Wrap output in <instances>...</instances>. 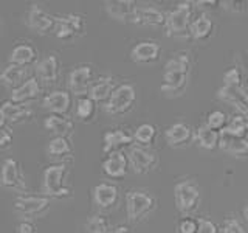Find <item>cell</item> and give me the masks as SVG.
I'll use <instances>...</instances> for the list:
<instances>
[{"label":"cell","mask_w":248,"mask_h":233,"mask_svg":"<svg viewBox=\"0 0 248 233\" xmlns=\"http://www.w3.org/2000/svg\"><path fill=\"white\" fill-rule=\"evenodd\" d=\"M157 199L154 194L143 190H129L126 193V213L132 224L144 221L147 216L155 212Z\"/></svg>","instance_id":"cell-1"},{"label":"cell","mask_w":248,"mask_h":233,"mask_svg":"<svg viewBox=\"0 0 248 233\" xmlns=\"http://www.w3.org/2000/svg\"><path fill=\"white\" fill-rule=\"evenodd\" d=\"M68 174V166L65 163H56V165L46 166L42 176V191L45 196L65 199L72 196V190L65 185V179Z\"/></svg>","instance_id":"cell-2"},{"label":"cell","mask_w":248,"mask_h":233,"mask_svg":"<svg viewBox=\"0 0 248 233\" xmlns=\"http://www.w3.org/2000/svg\"><path fill=\"white\" fill-rule=\"evenodd\" d=\"M194 14V3L192 2H182L178 3L174 10L166 13L165 28L166 36L169 37H180L188 33Z\"/></svg>","instance_id":"cell-3"},{"label":"cell","mask_w":248,"mask_h":233,"mask_svg":"<svg viewBox=\"0 0 248 233\" xmlns=\"http://www.w3.org/2000/svg\"><path fill=\"white\" fill-rule=\"evenodd\" d=\"M137 103V90L132 84H120L104 103V111L110 115H123L134 109Z\"/></svg>","instance_id":"cell-4"},{"label":"cell","mask_w":248,"mask_h":233,"mask_svg":"<svg viewBox=\"0 0 248 233\" xmlns=\"http://www.w3.org/2000/svg\"><path fill=\"white\" fill-rule=\"evenodd\" d=\"M174 199L178 212L189 215L200 205V188L192 181L177 182L174 186Z\"/></svg>","instance_id":"cell-5"},{"label":"cell","mask_w":248,"mask_h":233,"mask_svg":"<svg viewBox=\"0 0 248 233\" xmlns=\"http://www.w3.org/2000/svg\"><path fill=\"white\" fill-rule=\"evenodd\" d=\"M53 33L62 41H72L75 37H81L85 33V19L81 14L68 13L54 17Z\"/></svg>","instance_id":"cell-6"},{"label":"cell","mask_w":248,"mask_h":233,"mask_svg":"<svg viewBox=\"0 0 248 233\" xmlns=\"http://www.w3.org/2000/svg\"><path fill=\"white\" fill-rule=\"evenodd\" d=\"M0 185L10 191H16L20 194L28 193V186L25 183V177L22 174L20 163L16 159L8 157L3 160L2 169H0Z\"/></svg>","instance_id":"cell-7"},{"label":"cell","mask_w":248,"mask_h":233,"mask_svg":"<svg viewBox=\"0 0 248 233\" xmlns=\"http://www.w3.org/2000/svg\"><path fill=\"white\" fill-rule=\"evenodd\" d=\"M129 168H132L135 174H149L158 165V157L151 148L132 145L129 152L126 154Z\"/></svg>","instance_id":"cell-8"},{"label":"cell","mask_w":248,"mask_h":233,"mask_svg":"<svg viewBox=\"0 0 248 233\" xmlns=\"http://www.w3.org/2000/svg\"><path fill=\"white\" fill-rule=\"evenodd\" d=\"M51 199L45 194H20L14 200V208L25 216H37L50 208Z\"/></svg>","instance_id":"cell-9"},{"label":"cell","mask_w":248,"mask_h":233,"mask_svg":"<svg viewBox=\"0 0 248 233\" xmlns=\"http://www.w3.org/2000/svg\"><path fill=\"white\" fill-rule=\"evenodd\" d=\"M27 25L34 31V33L46 36L53 33L54 28V16L46 13L44 8L33 3L27 13Z\"/></svg>","instance_id":"cell-10"},{"label":"cell","mask_w":248,"mask_h":233,"mask_svg":"<svg viewBox=\"0 0 248 233\" xmlns=\"http://www.w3.org/2000/svg\"><path fill=\"white\" fill-rule=\"evenodd\" d=\"M134 145V135L127 128H115L107 131L103 137V151L104 154L118 152L127 146Z\"/></svg>","instance_id":"cell-11"},{"label":"cell","mask_w":248,"mask_h":233,"mask_svg":"<svg viewBox=\"0 0 248 233\" xmlns=\"http://www.w3.org/2000/svg\"><path fill=\"white\" fill-rule=\"evenodd\" d=\"M93 81L95 80H93V70L90 66H79L73 68L68 73V80H67L70 95L75 93L78 97H84L89 92Z\"/></svg>","instance_id":"cell-12"},{"label":"cell","mask_w":248,"mask_h":233,"mask_svg":"<svg viewBox=\"0 0 248 233\" xmlns=\"http://www.w3.org/2000/svg\"><path fill=\"white\" fill-rule=\"evenodd\" d=\"M217 98L223 101L225 104L231 106L236 111V114H240L247 116L248 114V98H247V90L244 89H236V87H228V85H222L217 90Z\"/></svg>","instance_id":"cell-13"},{"label":"cell","mask_w":248,"mask_h":233,"mask_svg":"<svg viewBox=\"0 0 248 233\" xmlns=\"http://www.w3.org/2000/svg\"><path fill=\"white\" fill-rule=\"evenodd\" d=\"M165 19H166V13L158 10V8L137 6L130 22L135 23V25H141V27L160 28V27H165Z\"/></svg>","instance_id":"cell-14"},{"label":"cell","mask_w":248,"mask_h":233,"mask_svg":"<svg viewBox=\"0 0 248 233\" xmlns=\"http://www.w3.org/2000/svg\"><path fill=\"white\" fill-rule=\"evenodd\" d=\"M161 56V47L160 44L154 41H143L132 47L130 59L135 64H154Z\"/></svg>","instance_id":"cell-15"},{"label":"cell","mask_w":248,"mask_h":233,"mask_svg":"<svg viewBox=\"0 0 248 233\" xmlns=\"http://www.w3.org/2000/svg\"><path fill=\"white\" fill-rule=\"evenodd\" d=\"M36 73H37V81L45 85H51L58 83L59 75H61V64L59 58L56 54H48L44 59H41L36 66Z\"/></svg>","instance_id":"cell-16"},{"label":"cell","mask_w":248,"mask_h":233,"mask_svg":"<svg viewBox=\"0 0 248 233\" xmlns=\"http://www.w3.org/2000/svg\"><path fill=\"white\" fill-rule=\"evenodd\" d=\"M42 107L53 115H65L72 107V95L67 90H53L44 97Z\"/></svg>","instance_id":"cell-17"},{"label":"cell","mask_w":248,"mask_h":233,"mask_svg":"<svg viewBox=\"0 0 248 233\" xmlns=\"http://www.w3.org/2000/svg\"><path fill=\"white\" fill-rule=\"evenodd\" d=\"M101 168H103V173L110 179L124 177L129 171V162H127L126 154L123 151L107 154L106 159L103 160Z\"/></svg>","instance_id":"cell-18"},{"label":"cell","mask_w":248,"mask_h":233,"mask_svg":"<svg viewBox=\"0 0 248 233\" xmlns=\"http://www.w3.org/2000/svg\"><path fill=\"white\" fill-rule=\"evenodd\" d=\"M118 199H120V191L113 183L101 182L93 188V200H95L96 207L101 210L113 208L118 204Z\"/></svg>","instance_id":"cell-19"},{"label":"cell","mask_w":248,"mask_h":233,"mask_svg":"<svg viewBox=\"0 0 248 233\" xmlns=\"http://www.w3.org/2000/svg\"><path fill=\"white\" fill-rule=\"evenodd\" d=\"M104 10L107 16L118 22H130L137 10L134 0H107L104 2Z\"/></svg>","instance_id":"cell-20"},{"label":"cell","mask_w":248,"mask_h":233,"mask_svg":"<svg viewBox=\"0 0 248 233\" xmlns=\"http://www.w3.org/2000/svg\"><path fill=\"white\" fill-rule=\"evenodd\" d=\"M41 90H42V85L41 83L37 81V78L31 76L28 80L23 83L20 87L11 90V101L17 104H28L31 101H34L39 95H41Z\"/></svg>","instance_id":"cell-21"},{"label":"cell","mask_w":248,"mask_h":233,"mask_svg":"<svg viewBox=\"0 0 248 233\" xmlns=\"http://www.w3.org/2000/svg\"><path fill=\"white\" fill-rule=\"evenodd\" d=\"M0 116L5 120V123H22L25 120H30L33 116V111L28 107V106H23V104H17L14 103L11 100H6L0 106Z\"/></svg>","instance_id":"cell-22"},{"label":"cell","mask_w":248,"mask_h":233,"mask_svg":"<svg viewBox=\"0 0 248 233\" xmlns=\"http://www.w3.org/2000/svg\"><path fill=\"white\" fill-rule=\"evenodd\" d=\"M165 138H166V143L170 148H182L185 145L191 143L192 128L189 126V124L183 123V121L174 123L165 131Z\"/></svg>","instance_id":"cell-23"},{"label":"cell","mask_w":248,"mask_h":233,"mask_svg":"<svg viewBox=\"0 0 248 233\" xmlns=\"http://www.w3.org/2000/svg\"><path fill=\"white\" fill-rule=\"evenodd\" d=\"M39 53L36 50V47H33L31 44H17L11 50L10 56H8V61L10 64L14 66H20V67H30L37 62Z\"/></svg>","instance_id":"cell-24"},{"label":"cell","mask_w":248,"mask_h":233,"mask_svg":"<svg viewBox=\"0 0 248 233\" xmlns=\"http://www.w3.org/2000/svg\"><path fill=\"white\" fill-rule=\"evenodd\" d=\"M217 148H220V151L227 152L232 157H239L244 159L248 154V142L247 138H237V137H231L225 132H219V143Z\"/></svg>","instance_id":"cell-25"},{"label":"cell","mask_w":248,"mask_h":233,"mask_svg":"<svg viewBox=\"0 0 248 233\" xmlns=\"http://www.w3.org/2000/svg\"><path fill=\"white\" fill-rule=\"evenodd\" d=\"M28 78H31L28 67H20L14 64H8L2 70V73H0V81H2V84L10 90L20 87Z\"/></svg>","instance_id":"cell-26"},{"label":"cell","mask_w":248,"mask_h":233,"mask_svg":"<svg viewBox=\"0 0 248 233\" xmlns=\"http://www.w3.org/2000/svg\"><path fill=\"white\" fill-rule=\"evenodd\" d=\"M189 81V75L178 72H163L161 92L168 97H177L183 93Z\"/></svg>","instance_id":"cell-27"},{"label":"cell","mask_w":248,"mask_h":233,"mask_svg":"<svg viewBox=\"0 0 248 233\" xmlns=\"http://www.w3.org/2000/svg\"><path fill=\"white\" fill-rule=\"evenodd\" d=\"M116 87L115 78L112 76H101L96 81H93L90 89H89V98L93 100L95 103H106V101L110 98L112 92Z\"/></svg>","instance_id":"cell-28"},{"label":"cell","mask_w":248,"mask_h":233,"mask_svg":"<svg viewBox=\"0 0 248 233\" xmlns=\"http://www.w3.org/2000/svg\"><path fill=\"white\" fill-rule=\"evenodd\" d=\"M44 128L51 132L54 137H67L73 132V121L65 115H53L50 114L44 120Z\"/></svg>","instance_id":"cell-29"},{"label":"cell","mask_w":248,"mask_h":233,"mask_svg":"<svg viewBox=\"0 0 248 233\" xmlns=\"http://www.w3.org/2000/svg\"><path fill=\"white\" fill-rule=\"evenodd\" d=\"M213 30H214V23L208 17V14H200L196 19L191 20L188 33L196 41H206L213 34Z\"/></svg>","instance_id":"cell-30"},{"label":"cell","mask_w":248,"mask_h":233,"mask_svg":"<svg viewBox=\"0 0 248 233\" xmlns=\"http://www.w3.org/2000/svg\"><path fill=\"white\" fill-rule=\"evenodd\" d=\"M98 111V104L93 100H90L87 95L79 97L76 101V107H75V114L76 118L82 121V123H90L93 121Z\"/></svg>","instance_id":"cell-31"},{"label":"cell","mask_w":248,"mask_h":233,"mask_svg":"<svg viewBox=\"0 0 248 233\" xmlns=\"http://www.w3.org/2000/svg\"><path fill=\"white\" fill-rule=\"evenodd\" d=\"M163 72H178L189 75L191 73V58L188 51H177L172 58H169L165 64Z\"/></svg>","instance_id":"cell-32"},{"label":"cell","mask_w":248,"mask_h":233,"mask_svg":"<svg viewBox=\"0 0 248 233\" xmlns=\"http://www.w3.org/2000/svg\"><path fill=\"white\" fill-rule=\"evenodd\" d=\"M196 140L200 145V148L213 151L217 148V143H219V132L213 131L211 128H208L205 123H202L196 129Z\"/></svg>","instance_id":"cell-33"},{"label":"cell","mask_w":248,"mask_h":233,"mask_svg":"<svg viewBox=\"0 0 248 233\" xmlns=\"http://www.w3.org/2000/svg\"><path fill=\"white\" fill-rule=\"evenodd\" d=\"M134 143H137L138 146H144V148H149L155 143L157 140V128L154 126L151 123H143L135 129L134 134Z\"/></svg>","instance_id":"cell-34"},{"label":"cell","mask_w":248,"mask_h":233,"mask_svg":"<svg viewBox=\"0 0 248 233\" xmlns=\"http://www.w3.org/2000/svg\"><path fill=\"white\" fill-rule=\"evenodd\" d=\"M248 131V120L247 116L240 115V114H234L232 116H230L225 128L220 132H225L231 137H237V138H245Z\"/></svg>","instance_id":"cell-35"},{"label":"cell","mask_w":248,"mask_h":233,"mask_svg":"<svg viewBox=\"0 0 248 233\" xmlns=\"http://www.w3.org/2000/svg\"><path fill=\"white\" fill-rule=\"evenodd\" d=\"M46 151H48V155L56 159L68 157V155L73 154V145L67 137H54L50 140Z\"/></svg>","instance_id":"cell-36"},{"label":"cell","mask_w":248,"mask_h":233,"mask_svg":"<svg viewBox=\"0 0 248 233\" xmlns=\"http://www.w3.org/2000/svg\"><path fill=\"white\" fill-rule=\"evenodd\" d=\"M112 225L103 215H93L85 222V232L87 233H110Z\"/></svg>","instance_id":"cell-37"},{"label":"cell","mask_w":248,"mask_h":233,"mask_svg":"<svg viewBox=\"0 0 248 233\" xmlns=\"http://www.w3.org/2000/svg\"><path fill=\"white\" fill-rule=\"evenodd\" d=\"M223 85L236 89H244V73L239 67H231L223 73Z\"/></svg>","instance_id":"cell-38"},{"label":"cell","mask_w":248,"mask_h":233,"mask_svg":"<svg viewBox=\"0 0 248 233\" xmlns=\"http://www.w3.org/2000/svg\"><path fill=\"white\" fill-rule=\"evenodd\" d=\"M228 121V115L222 112V111H213V112H209L206 115V121L205 124L208 128H211L213 131H217V132H220L223 128H225V124H227Z\"/></svg>","instance_id":"cell-39"},{"label":"cell","mask_w":248,"mask_h":233,"mask_svg":"<svg viewBox=\"0 0 248 233\" xmlns=\"http://www.w3.org/2000/svg\"><path fill=\"white\" fill-rule=\"evenodd\" d=\"M177 233H197V219L191 216H183L177 222Z\"/></svg>","instance_id":"cell-40"},{"label":"cell","mask_w":248,"mask_h":233,"mask_svg":"<svg viewBox=\"0 0 248 233\" xmlns=\"http://www.w3.org/2000/svg\"><path fill=\"white\" fill-rule=\"evenodd\" d=\"M222 233H247V232L244 229V225L239 222V219H236V217H227L223 222Z\"/></svg>","instance_id":"cell-41"},{"label":"cell","mask_w":248,"mask_h":233,"mask_svg":"<svg viewBox=\"0 0 248 233\" xmlns=\"http://www.w3.org/2000/svg\"><path fill=\"white\" fill-rule=\"evenodd\" d=\"M197 233H219L217 224L206 217H199L197 219Z\"/></svg>","instance_id":"cell-42"},{"label":"cell","mask_w":248,"mask_h":233,"mask_svg":"<svg viewBox=\"0 0 248 233\" xmlns=\"http://www.w3.org/2000/svg\"><path fill=\"white\" fill-rule=\"evenodd\" d=\"M220 5L231 14H240L247 10V2L242 0V2H234V0H230V2H220Z\"/></svg>","instance_id":"cell-43"},{"label":"cell","mask_w":248,"mask_h":233,"mask_svg":"<svg viewBox=\"0 0 248 233\" xmlns=\"http://www.w3.org/2000/svg\"><path fill=\"white\" fill-rule=\"evenodd\" d=\"M13 132L8 129V128H3L0 129V150H6V148H10L13 145Z\"/></svg>","instance_id":"cell-44"},{"label":"cell","mask_w":248,"mask_h":233,"mask_svg":"<svg viewBox=\"0 0 248 233\" xmlns=\"http://www.w3.org/2000/svg\"><path fill=\"white\" fill-rule=\"evenodd\" d=\"M16 233H37V232H36V225L31 221H22L17 224Z\"/></svg>","instance_id":"cell-45"},{"label":"cell","mask_w":248,"mask_h":233,"mask_svg":"<svg viewBox=\"0 0 248 233\" xmlns=\"http://www.w3.org/2000/svg\"><path fill=\"white\" fill-rule=\"evenodd\" d=\"M196 5L203 6V8H217V6L220 5V2H217V0H213V2H197Z\"/></svg>","instance_id":"cell-46"},{"label":"cell","mask_w":248,"mask_h":233,"mask_svg":"<svg viewBox=\"0 0 248 233\" xmlns=\"http://www.w3.org/2000/svg\"><path fill=\"white\" fill-rule=\"evenodd\" d=\"M3 128H8V126H6V123H5V120L2 118V116H0V129H3Z\"/></svg>","instance_id":"cell-47"},{"label":"cell","mask_w":248,"mask_h":233,"mask_svg":"<svg viewBox=\"0 0 248 233\" xmlns=\"http://www.w3.org/2000/svg\"><path fill=\"white\" fill-rule=\"evenodd\" d=\"M0 30H2V22H0Z\"/></svg>","instance_id":"cell-48"}]
</instances>
